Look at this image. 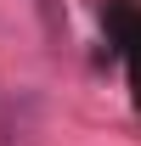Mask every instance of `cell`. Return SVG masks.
<instances>
[{
    "mask_svg": "<svg viewBox=\"0 0 141 146\" xmlns=\"http://www.w3.org/2000/svg\"><path fill=\"white\" fill-rule=\"evenodd\" d=\"M102 23H107L113 51H119L124 68H130V90H136V107H141V6H136V0H107V6H102Z\"/></svg>",
    "mask_w": 141,
    "mask_h": 146,
    "instance_id": "6da1fadb",
    "label": "cell"
},
{
    "mask_svg": "<svg viewBox=\"0 0 141 146\" xmlns=\"http://www.w3.org/2000/svg\"><path fill=\"white\" fill-rule=\"evenodd\" d=\"M34 6H40V17H45V34H51V39H62V28H68L62 6H56V0H34Z\"/></svg>",
    "mask_w": 141,
    "mask_h": 146,
    "instance_id": "7a4b0ae2",
    "label": "cell"
}]
</instances>
